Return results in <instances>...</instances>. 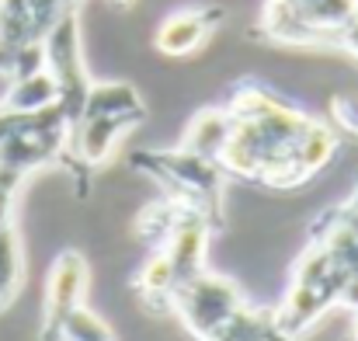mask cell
<instances>
[{
	"instance_id": "obj_8",
	"label": "cell",
	"mask_w": 358,
	"mask_h": 341,
	"mask_svg": "<svg viewBox=\"0 0 358 341\" xmlns=\"http://www.w3.org/2000/svg\"><path fill=\"white\" fill-rule=\"evenodd\" d=\"M136 289L146 296V300H167L171 303V296H174V289H178V275H174V268H171V261H167V254L157 247L153 251V258L143 265V272L136 275Z\"/></svg>"
},
{
	"instance_id": "obj_10",
	"label": "cell",
	"mask_w": 358,
	"mask_h": 341,
	"mask_svg": "<svg viewBox=\"0 0 358 341\" xmlns=\"http://www.w3.org/2000/svg\"><path fill=\"white\" fill-rule=\"evenodd\" d=\"M338 42H341V46H345V49L358 60V14L345 25V28H341V32H338Z\"/></svg>"
},
{
	"instance_id": "obj_7",
	"label": "cell",
	"mask_w": 358,
	"mask_h": 341,
	"mask_svg": "<svg viewBox=\"0 0 358 341\" xmlns=\"http://www.w3.org/2000/svg\"><path fill=\"white\" fill-rule=\"evenodd\" d=\"M230 136H234V115H230V109H202L188 122L185 139H181V150L220 164Z\"/></svg>"
},
{
	"instance_id": "obj_1",
	"label": "cell",
	"mask_w": 358,
	"mask_h": 341,
	"mask_svg": "<svg viewBox=\"0 0 358 341\" xmlns=\"http://www.w3.org/2000/svg\"><path fill=\"white\" fill-rule=\"evenodd\" d=\"M227 109L234 115V136L220 167L237 178L268 188H296L324 171L338 150L331 125L289 109L264 88H237Z\"/></svg>"
},
{
	"instance_id": "obj_4",
	"label": "cell",
	"mask_w": 358,
	"mask_h": 341,
	"mask_svg": "<svg viewBox=\"0 0 358 341\" xmlns=\"http://www.w3.org/2000/svg\"><path fill=\"white\" fill-rule=\"evenodd\" d=\"M87 286H91L87 261L77 251H63L52 261V272H49V282H45V324H42L45 331H42V338L59 341V324L77 307H84Z\"/></svg>"
},
{
	"instance_id": "obj_11",
	"label": "cell",
	"mask_w": 358,
	"mask_h": 341,
	"mask_svg": "<svg viewBox=\"0 0 358 341\" xmlns=\"http://www.w3.org/2000/svg\"><path fill=\"white\" fill-rule=\"evenodd\" d=\"M334 115H338V122H341L345 129H355L358 132V109L355 112H348V109L341 105V98H338V102H334Z\"/></svg>"
},
{
	"instance_id": "obj_12",
	"label": "cell",
	"mask_w": 358,
	"mask_h": 341,
	"mask_svg": "<svg viewBox=\"0 0 358 341\" xmlns=\"http://www.w3.org/2000/svg\"><path fill=\"white\" fill-rule=\"evenodd\" d=\"M352 206L358 209V178H355V195H352Z\"/></svg>"
},
{
	"instance_id": "obj_13",
	"label": "cell",
	"mask_w": 358,
	"mask_h": 341,
	"mask_svg": "<svg viewBox=\"0 0 358 341\" xmlns=\"http://www.w3.org/2000/svg\"><path fill=\"white\" fill-rule=\"evenodd\" d=\"M355 338H358V321H355Z\"/></svg>"
},
{
	"instance_id": "obj_6",
	"label": "cell",
	"mask_w": 358,
	"mask_h": 341,
	"mask_svg": "<svg viewBox=\"0 0 358 341\" xmlns=\"http://www.w3.org/2000/svg\"><path fill=\"white\" fill-rule=\"evenodd\" d=\"M278 317L271 310H254L247 303H240L237 310H230L213 331H206L199 341H292Z\"/></svg>"
},
{
	"instance_id": "obj_9",
	"label": "cell",
	"mask_w": 358,
	"mask_h": 341,
	"mask_svg": "<svg viewBox=\"0 0 358 341\" xmlns=\"http://www.w3.org/2000/svg\"><path fill=\"white\" fill-rule=\"evenodd\" d=\"M59 341H115L112 328L87 307H77L63 324H59Z\"/></svg>"
},
{
	"instance_id": "obj_2",
	"label": "cell",
	"mask_w": 358,
	"mask_h": 341,
	"mask_svg": "<svg viewBox=\"0 0 358 341\" xmlns=\"http://www.w3.org/2000/svg\"><path fill=\"white\" fill-rule=\"evenodd\" d=\"M358 272V209L352 202L320 216L310 247L303 251L289 296L275 310L278 324L289 335L306 331L334 303H345V293Z\"/></svg>"
},
{
	"instance_id": "obj_3",
	"label": "cell",
	"mask_w": 358,
	"mask_h": 341,
	"mask_svg": "<svg viewBox=\"0 0 358 341\" xmlns=\"http://www.w3.org/2000/svg\"><path fill=\"white\" fill-rule=\"evenodd\" d=\"M136 164L167 188L171 202L206 216L213 227L220 223V213H223V167L216 160L195 157V153L178 146L171 153H139Z\"/></svg>"
},
{
	"instance_id": "obj_5",
	"label": "cell",
	"mask_w": 358,
	"mask_h": 341,
	"mask_svg": "<svg viewBox=\"0 0 358 341\" xmlns=\"http://www.w3.org/2000/svg\"><path fill=\"white\" fill-rule=\"evenodd\" d=\"M216 21H220V11H216V7H206V11H178V14H171V18L160 25V32H157L153 42H157V49L167 53V56H188V53H195V49L213 35Z\"/></svg>"
}]
</instances>
